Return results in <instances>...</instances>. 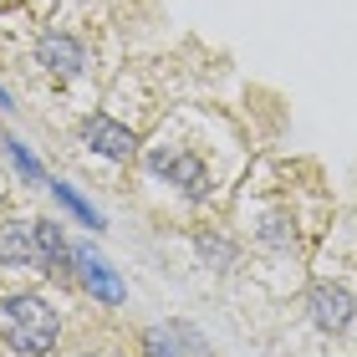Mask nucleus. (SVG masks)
Instances as JSON below:
<instances>
[{
  "label": "nucleus",
  "instance_id": "f8f14e48",
  "mask_svg": "<svg viewBox=\"0 0 357 357\" xmlns=\"http://www.w3.org/2000/svg\"><path fill=\"white\" fill-rule=\"evenodd\" d=\"M0 107H10V92H6V87H0Z\"/></svg>",
  "mask_w": 357,
  "mask_h": 357
},
{
  "label": "nucleus",
  "instance_id": "0eeeda50",
  "mask_svg": "<svg viewBox=\"0 0 357 357\" xmlns=\"http://www.w3.org/2000/svg\"><path fill=\"white\" fill-rule=\"evenodd\" d=\"M36 56H41L52 72H61V77H77V72L87 67V52H82L77 41H67V36H46V41L36 46Z\"/></svg>",
  "mask_w": 357,
  "mask_h": 357
},
{
  "label": "nucleus",
  "instance_id": "39448f33",
  "mask_svg": "<svg viewBox=\"0 0 357 357\" xmlns=\"http://www.w3.org/2000/svg\"><path fill=\"white\" fill-rule=\"evenodd\" d=\"M0 261L6 266H41V235L26 220H6L0 225Z\"/></svg>",
  "mask_w": 357,
  "mask_h": 357
},
{
  "label": "nucleus",
  "instance_id": "20e7f679",
  "mask_svg": "<svg viewBox=\"0 0 357 357\" xmlns=\"http://www.w3.org/2000/svg\"><path fill=\"white\" fill-rule=\"evenodd\" d=\"M72 261H77V281H82V286L92 291L97 301H107V306H123L128 286L118 281V271H112V266H107V261H102V255H97L92 245H82V250L72 255Z\"/></svg>",
  "mask_w": 357,
  "mask_h": 357
},
{
  "label": "nucleus",
  "instance_id": "f03ea898",
  "mask_svg": "<svg viewBox=\"0 0 357 357\" xmlns=\"http://www.w3.org/2000/svg\"><path fill=\"white\" fill-rule=\"evenodd\" d=\"M149 169L158 178H169V184H178L189 194V199H204L209 194V178H204V164L194 153H178V149H153L149 153Z\"/></svg>",
  "mask_w": 357,
  "mask_h": 357
},
{
  "label": "nucleus",
  "instance_id": "423d86ee",
  "mask_svg": "<svg viewBox=\"0 0 357 357\" xmlns=\"http://www.w3.org/2000/svg\"><path fill=\"white\" fill-rule=\"evenodd\" d=\"M82 138H87V149H97L102 158H133L138 153V138L128 133L123 123H112V118H87Z\"/></svg>",
  "mask_w": 357,
  "mask_h": 357
},
{
  "label": "nucleus",
  "instance_id": "6e6552de",
  "mask_svg": "<svg viewBox=\"0 0 357 357\" xmlns=\"http://www.w3.org/2000/svg\"><path fill=\"white\" fill-rule=\"evenodd\" d=\"M36 235H41V266H46V271H56L61 261H67V240H61V225L36 220Z\"/></svg>",
  "mask_w": 357,
  "mask_h": 357
},
{
  "label": "nucleus",
  "instance_id": "9b49d317",
  "mask_svg": "<svg viewBox=\"0 0 357 357\" xmlns=\"http://www.w3.org/2000/svg\"><path fill=\"white\" fill-rule=\"evenodd\" d=\"M149 357H174V347H164V332H149Z\"/></svg>",
  "mask_w": 357,
  "mask_h": 357
},
{
  "label": "nucleus",
  "instance_id": "1a4fd4ad",
  "mask_svg": "<svg viewBox=\"0 0 357 357\" xmlns=\"http://www.w3.org/2000/svg\"><path fill=\"white\" fill-rule=\"evenodd\" d=\"M52 194H56V199L67 204V209H72V215L82 220V225H87V230H102V215H97V209H92V204H87V199H82V194H77L72 184H61V178H52Z\"/></svg>",
  "mask_w": 357,
  "mask_h": 357
},
{
  "label": "nucleus",
  "instance_id": "9d476101",
  "mask_svg": "<svg viewBox=\"0 0 357 357\" xmlns=\"http://www.w3.org/2000/svg\"><path fill=\"white\" fill-rule=\"evenodd\" d=\"M6 153H10V164H15V169H21L26 178H46V169L36 164V158H31V149H26V143H21V138H6Z\"/></svg>",
  "mask_w": 357,
  "mask_h": 357
},
{
  "label": "nucleus",
  "instance_id": "f257e3e1",
  "mask_svg": "<svg viewBox=\"0 0 357 357\" xmlns=\"http://www.w3.org/2000/svg\"><path fill=\"white\" fill-rule=\"evenodd\" d=\"M56 337H61V317H56V306L46 301V296L21 291V296L0 301V342H6L10 352L46 357V352L56 347Z\"/></svg>",
  "mask_w": 357,
  "mask_h": 357
},
{
  "label": "nucleus",
  "instance_id": "7ed1b4c3",
  "mask_svg": "<svg viewBox=\"0 0 357 357\" xmlns=\"http://www.w3.org/2000/svg\"><path fill=\"white\" fill-rule=\"evenodd\" d=\"M306 306H312V321L321 332H347L357 321V301L347 296L342 286H332V281H317L312 296H306Z\"/></svg>",
  "mask_w": 357,
  "mask_h": 357
}]
</instances>
